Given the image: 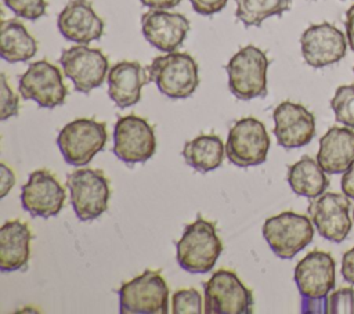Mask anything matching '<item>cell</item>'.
Instances as JSON below:
<instances>
[{"mask_svg":"<svg viewBox=\"0 0 354 314\" xmlns=\"http://www.w3.org/2000/svg\"><path fill=\"white\" fill-rule=\"evenodd\" d=\"M176 259L191 274L209 273L223 252V242L213 223L198 217L184 228L176 245Z\"/></svg>","mask_w":354,"mask_h":314,"instance_id":"cell-1","label":"cell"},{"mask_svg":"<svg viewBox=\"0 0 354 314\" xmlns=\"http://www.w3.org/2000/svg\"><path fill=\"white\" fill-rule=\"evenodd\" d=\"M148 75L159 91L171 100L188 98L199 86L198 64L188 53L171 51L155 57Z\"/></svg>","mask_w":354,"mask_h":314,"instance_id":"cell-2","label":"cell"},{"mask_svg":"<svg viewBox=\"0 0 354 314\" xmlns=\"http://www.w3.org/2000/svg\"><path fill=\"white\" fill-rule=\"evenodd\" d=\"M268 65L266 53L259 47L248 44L238 50L225 65L230 91L243 101L266 97Z\"/></svg>","mask_w":354,"mask_h":314,"instance_id":"cell-3","label":"cell"},{"mask_svg":"<svg viewBox=\"0 0 354 314\" xmlns=\"http://www.w3.org/2000/svg\"><path fill=\"white\" fill-rule=\"evenodd\" d=\"M108 133L104 122L79 118L66 123L58 133L57 145L66 163L86 166L104 149Z\"/></svg>","mask_w":354,"mask_h":314,"instance_id":"cell-4","label":"cell"},{"mask_svg":"<svg viewBox=\"0 0 354 314\" xmlns=\"http://www.w3.org/2000/svg\"><path fill=\"white\" fill-rule=\"evenodd\" d=\"M118 295L122 314H166L169 311V288L159 271L145 270L124 282Z\"/></svg>","mask_w":354,"mask_h":314,"instance_id":"cell-5","label":"cell"},{"mask_svg":"<svg viewBox=\"0 0 354 314\" xmlns=\"http://www.w3.org/2000/svg\"><path fill=\"white\" fill-rule=\"evenodd\" d=\"M66 185L71 203L80 221L98 219L106 209L111 198L109 181L98 169H77L68 174Z\"/></svg>","mask_w":354,"mask_h":314,"instance_id":"cell-6","label":"cell"},{"mask_svg":"<svg viewBox=\"0 0 354 314\" xmlns=\"http://www.w3.org/2000/svg\"><path fill=\"white\" fill-rule=\"evenodd\" d=\"M313 225L307 216L282 212L264 221L263 237L278 257L292 259L313 241Z\"/></svg>","mask_w":354,"mask_h":314,"instance_id":"cell-7","label":"cell"},{"mask_svg":"<svg viewBox=\"0 0 354 314\" xmlns=\"http://www.w3.org/2000/svg\"><path fill=\"white\" fill-rule=\"evenodd\" d=\"M268 149L270 136L266 126L253 116L238 119L228 131L225 155L235 166L261 165L267 160Z\"/></svg>","mask_w":354,"mask_h":314,"instance_id":"cell-8","label":"cell"},{"mask_svg":"<svg viewBox=\"0 0 354 314\" xmlns=\"http://www.w3.org/2000/svg\"><path fill=\"white\" fill-rule=\"evenodd\" d=\"M206 314H250L253 293L230 270L213 273L203 284Z\"/></svg>","mask_w":354,"mask_h":314,"instance_id":"cell-9","label":"cell"},{"mask_svg":"<svg viewBox=\"0 0 354 314\" xmlns=\"http://www.w3.org/2000/svg\"><path fill=\"white\" fill-rule=\"evenodd\" d=\"M156 151V137L152 126L140 116L119 118L113 127L112 152L124 163L147 162Z\"/></svg>","mask_w":354,"mask_h":314,"instance_id":"cell-10","label":"cell"},{"mask_svg":"<svg viewBox=\"0 0 354 314\" xmlns=\"http://www.w3.org/2000/svg\"><path fill=\"white\" fill-rule=\"evenodd\" d=\"M59 64L66 77H69L76 91L88 94L100 87L109 71L108 58L100 48H91L86 44H76L62 51Z\"/></svg>","mask_w":354,"mask_h":314,"instance_id":"cell-11","label":"cell"},{"mask_svg":"<svg viewBox=\"0 0 354 314\" xmlns=\"http://www.w3.org/2000/svg\"><path fill=\"white\" fill-rule=\"evenodd\" d=\"M19 94L24 100H33L41 108H55L66 101L68 89L61 71L51 62L41 59L30 64L19 77Z\"/></svg>","mask_w":354,"mask_h":314,"instance_id":"cell-12","label":"cell"},{"mask_svg":"<svg viewBox=\"0 0 354 314\" xmlns=\"http://www.w3.org/2000/svg\"><path fill=\"white\" fill-rule=\"evenodd\" d=\"M307 210L321 237L337 243L346 239L351 230L350 201L346 195L324 192L311 199Z\"/></svg>","mask_w":354,"mask_h":314,"instance_id":"cell-13","label":"cell"},{"mask_svg":"<svg viewBox=\"0 0 354 314\" xmlns=\"http://www.w3.org/2000/svg\"><path fill=\"white\" fill-rule=\"evenodd\" d=\"M65 190L48 170L40 169L29 174L21 191L22 207L33 217L48 219L57 216L65 202Z\"/></svg>","mask_w":354,"mask_h":314,"instance_id":"cell-14","label":"cell"},{"mask_svg":"<svg viewBox=\"0 0 354 314\" xmlns=\"http://www.w3.org/2000/svg\"><path fill=\"white\" fill-rule=\"evenodd\" d=\"M301 55L313 68H324L339 62L347 50L344 35L328 22L308 26L300 36Z\"/></svg>","mask_w":354,"mask_h":314,"instance_id":"cell-15","label":"cell"},{"mask_svg":"<svg viewBox=\"0 0 354 314\" xmlns=\"http://www.w3.org/2000/svg\"><path fill=\"white\" fill-rule=\"evenodd\" d=\"M293 278L303 299H325L335 288V260L328 252L313 250L296 264Z\"/></svg>","mask_w":354,"mask_h":314,"instance_id":"cell-16","label":"cell"},{"mask_svg":"<svg viewBox=\"0 0 354 314\" xmlns=\"http://www.w3.org/2000/svg\"><path fill=\"white\" fill-rule=\"evenodd\" d=\"M274 134L283 148H299L308 144L315 134V118L301 104L281 102L272 112Z\"/></svg>","mask_w":354,"mask_h":314,"instance_id":"cell-17","label":"cell"},{"mask_svg":"<svg viewBox=\"0 0 354 314\" xmlns=\"http://www.w3.org/2000/svg\"><path fill=\"white\" fill-rule=\"evenodd\" d=\"M141 30L151 46L163 53H171L185 40L189 21L178 12L151 8L141 17Z\"/></svg>","mask_w":354,"mask_h":314,"instance_id":"cell-18","label":"cell"},{"mask_svg":"<svg viewBox=\"0 0 354 314\" xmlns=\"http://www.w3.org/2000/svg\"><path fill=\"white\" fill-rule=\"evenodd\" d=\"M57 26L66 40L77 44H88L104 33V21L88 0H71L59 12Z\"/></svg>","mask_w":354,"mask_h":314,"instance_id":"cell-19","label":"cell"},{"mask_svg":"<svg viewBox=\"0 0 354 314\" xmlns=\"http://www.w3.org/2000/svg\"><path fill=\"white\" fill-rule=\"evenodd\" d=\"M108 95L119 108H127L141 100L142 87L151 82L148 69L137 61L113 64L106 75Z\"/></svg>","mask_w":354,"mask_h":314,"instance_id":"cell-20","label":"cell"},{"mask_svg":"<svg viewBox=\"0 0 354 314\" xmlns=\"http://www.w3.org/2000/svg\"><path fill=\"white\" fill-rule=\"evenodd\" d=\"M317 160L328 174L344 173L354 163V131L330 127L319 140Z\"/></svg>","mask_w":354,"mask_h":314,"instance_id":"cell-21","label":"cell"},{"mask_svg":"<svg viewBox=\"0 0 354 314\" xmlns=\"http://www.w3.org/2000/svg\"><path fill=\"white\" fill-rule=\"evenodd\" d=\"M32 232L21 220L6 221L0 228V270L11 273L26 266Z\"/></svg>","mask_w":354,"mask_h":314,"instance_id":"cell-22","label":"cell"},{"mask_svg":"<svg viewBox=\"0 0 354 314\" xmlns=\"http://www.w3.org/2000/svg\"><path fill=\"white\" fill-rule=\"evenodd\" d=\"M286 178L295 194L310 199L324 194L329 185L326 172L321 167L318 160L308 155L301 156L296 163L288 167Z\"/></svg>","mask_w":354,"mask_h":314,"instance_id":"cell-23","label":"cell"},{"mask_svg":"<svg viewBox=\"0 0 354 314\" xmlns=\"http://www.w3.org/2000/svg\"><path fill=\"white\" fill-rule=\"evenodd\" d=\"M0 47L1 58L11 64L25 62L37 53L36 39L28 32L26 26L15 18L1 22Z\"/></svg>","mask_w":354,"mask_h":314,"instance_id":"cell-24","label":"cell"},{"mask_svg":"<svg viewBox=\"0 0 354 314\" xmlns=\"http://www.w3.org/2000/svg\"><path fill=\"white\" fill-rule=\"evenodd\" d=\"M181 154L188 166L201 173H207L221 166L225 147L218 136L201 134L187 141Z\"/></svg>","mask_w":354,"mask_h":314,"instance_id":"cell-25","label":"cell"},{"mask_svg":"<svg viewBox=\"0 0 354 314\" xmlns=\"http://www.w3.org/2000/svg\"><path fill=\"white\" fill-rule=\"evenodd\" d=\"M235 17L245 26H260L272 15H282L292 6V0H235Z\"/></svg>","mask_w":354,"mask_h":314,"instance_id":"cell-26","label":"cell"},{"mask_svg":"<svg viewBox=\"0 0 354 314\" xmlns=\"http://www.w3.org/2000/svg\"><path fill=\"white\" fill-rule=\"evenodd\" d=\"M337 122L354 129V84L339 86L330 100Z\"/></svg>","mask_w":354,"mask_h":314,"instance_id":"cell-27","label":"cell"},{"mask_svg":"<svg viewBox=\"0 0 354 314\" xmlns=\"http://www.w3.org/2000/svg\"><path fill=\"white\" fill-rule=\"evenodd\" d=\"M173 314H201L205 313V306L202 304L201 293L194 289H181L173 295L171 299Z\"/></svg>","mask_w":354,"mask_h":314,"instance_id":"cell-28","label":"cell"},{"mask_svg":"<svg viewBox=\"0 0 354 314\" xmlns=\"http://www.w3.org/2000/svg\"><path fill=\"white\" fill-rule=\"evenodd\" d=\"M326 314H354V289L340 288L324 299Z\"/></svg>","mask_w":354,"mask_h":314,"instance_id":"cell-29","label":"cell"},{"mask_svg":"<svg viewBox=\"0 0 354 314\" xmlns=\"http://www.w3.org/2000/svg\"><path fill=\"white\" fill-rule=\"evenodd\" d=\"M4 4L17 15L29 21H36L46 14V0H3Z\"/></svg>","mask_w":354,"mask_h":314,"instance_id":"cell-30","label":"cell"},{"mask_svg":"<svg viewBox=\"0 0 354 314\" xmlns=\"http://www.w3.org/2000/svg\"><path fill=\"white\" fill-rule=\"evenodd\" d=\"M19 109V100L7 83L6 75L0 76V119L7 120L11 116H17Z\"/></svg>","mask_w":354,"mask_h":314,"instance_id":"cell-31","label":"cell"},{"mask_svg":"<svg viewBox=\"0 0 354 314\" xmlns=\"http://www.w3.org/2000/svg\"><path fill=\"white\" fill-rule=\"evenodd\" d=\"M195 12L201 15H213L221 11L228 0H189Z\"/></svg>","mask_w":354,"mask_h":314,"instance_id":"cell-32","label":"cell"},{"mask_svg":"<svg viewBox=\"0 0 354 314\" xmlns=\"http://www.w3.org/2000/svg\"><path fill=\"white\" fill-rule=\"evenodd\" d=\"M15 184L14 172L6 165L0 163V198H4Z\"/></svg>","mask_w":354,"mask_h":314,"instance_id":"cell-33","label":"cell"},{"mask_svg":"<svg viewBox=\"0 0 354 314\" xmlns=\"http://www.w3.org/2000/svg\"><path fill=\"white\" fill-rule=\"evenodd\" d=\"M342 274L348 284L354 285V246L343 255Z\"/></svg>","mask_w":354,"mask_h":314,"instance_id":"cell-34","label":"cell"},{"mask_svg":"<svg viewBox=\"0 0 354 314\" xmlns=\"http://www.w3.org/2000/svg\"><path fill=\"white\" fill-rule=\"evenodd\" d=\"M342 191L346 196L354 199V163L343 173Z\"/></svg>","mask_w":354,"mask_h":314,"instance_id":"cell-35","label":"cell"},{"mask_svg":"<svg viewBox=\"0 0 354 314\" xmlns=\"http://www.w3.org/2000/svg\"><path fill=\"white\" fill-rule=\"evenodd\" d=\"M141 4H144L148 8L152 10H167L178 6L181 0H140Z\"/></svg>","mask_w":354,"mask_h":314,"instance_id":"cell-36","label":"cell"},{"mask_svg":"<svg viewBox=\"0 0 354 314\" xmlns=\"http://www.w3.org/2000/svg\"><path fill=\"white\" fill-rule=\"evenodd\" d=\"M346 35L348 46L354 51V4L346 12Z\"/></svg>","mask_w":354,"mask_h":314,"instance_id":"cell-37","label":"cell"}]
</instances>
